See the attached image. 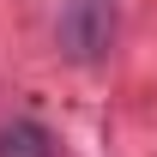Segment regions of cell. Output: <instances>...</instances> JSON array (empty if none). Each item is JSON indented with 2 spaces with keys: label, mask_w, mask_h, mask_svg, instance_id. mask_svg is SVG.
<instances>
[{
  "label": "cell",
  "mask_w": 157,
  "mask_h": 157,
  "mask_svg": "<svg viewBox=\"0 0 157 157\" xmlns=\"http://www.w3.org/2000/svg\"><path fill=\"white\" fill-rule=\"evenodd\" d=\"M60 48L78 67H97L115 48V0H67L60 6Z\"/></svg>",
  "instance_id": "1"
},
{
  "label": "cell",
  "mask_w": 157,
  "mask_h": 157,
  "mask_svg": "<svg viewBox=\"0 0 157 157\" xmlns=\"http://www.w3.org/2000/svg\"><path fill=\"white\" fill-rule=\"evenodd\" d=\"M0 157H55V133L42 121H12L0 127Z\"/></svg>",
  "instance_id": "2"
}]
</instances>
